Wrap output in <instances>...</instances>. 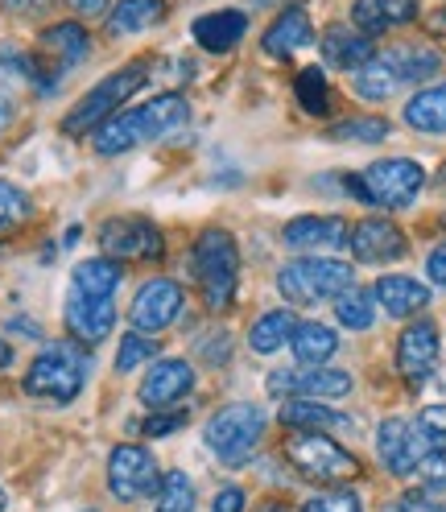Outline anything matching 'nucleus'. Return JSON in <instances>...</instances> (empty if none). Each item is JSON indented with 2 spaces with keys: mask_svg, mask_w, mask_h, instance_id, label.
Returning <instances> with one entry per match:
<instances>
[{
  "mask_svg": "<svg viewBox=\"0 0 446 512\" xmlns=\"http://www.w3.org/2000/svg\"><path fill=\"white\" fill-rule=\"evenodd\" d=\"M25 215H29V195H25L21 186H13V182L0 178V232L17 228Z\"/></svg>",
  "mask_w": 446,
  "mask_h": 512,
  "instance_id": "nucleus-38",
  "label": "nucleus"
},
{
  "mask_svg": "<svg viewBox=\"0 0 446 512\" xmlns=\"http://www.w3.org/2000/svg\"><path fill=\"white\" fill-rule=\"evenodd\" d=\"M42 54L54 62V71H71L91 54V38L79 21H58L42 34Z\"/></svg>",
  "mask_w": 446,
  "mask_h": 512,
  "instance_id": "nucleus-23",
  "label": "nucleus"
},
{
  "mask_svg": "<svg viewBox=\"0 0 446 512\" xmlns=\"http://www.w3.org/2000/svg\"><path fill=\"white\" fill-rule=\"evenodd\" d=\"M413 430H418L426 451H438V446H446V405H426L418 418H413Z\"/></svg>",
  "mask_w": 446,
  "mask_h": 512,
  "instance_id": "nucleus-37",
  "label": "nucleus"
},
{
  "mask_svg": "<svg viewBox=\"0 0 446 512\" xmlns=\"http://www.w3.org/2000/svg\"><path fill=\"white\" fill-rule=\"evenodd\" d=\"M372 302L389 318H409V314H418V310L430 306V290L422 281L405 277V273H385L372 285Z\"/></svg>",
  "mask_w": 446,
  "mask_h": 512,
  "instance_id": "nucleus-19",
  "label": "nucleus"
},
{
  "mask_svg": "<svg viewBox=\"0 0 446 512\" xmlns=\"http://www.w3.org/2000/svg\"><path fill=\"white\" fill-rule=\"evenodd\" d=\"M385 512H405V508H401V504H389V508H385Z\"/></svg>",
  "mask_w": 446,
  "mask_h": 512,
  "instance_id": "nucleus-52",
  "label": "nucleus"
},
{
  "mask_svg": "<svg viewBox=\"0 0 446 512\" xmlns=\"http://www.w3.org/2000/svg\"><path fill=\"white\" fill-rule=\"evenodd\" d=\"M397 504H401L405 512H446V504L434 500V496H426V492H405Z\"/></svg>",
  "mask_w": 446,
  "mask_h": 512,
  "instance_id": "nucleus-43",
  "label": "nucleus"
},
{
  "mask_svg": "<svg viewBox=\"0 0 446 512\" xmlns=\"http://www.w3.org/2000/svg\"><path fill=\"white\" fill-rule=\"evenodd\" d=\"M347 244H352V256L364 265H389L405 256V236L397 223L389 219H360L356 228H347Z\"/></svg>",
  "mask_w": 446,
  "mask_h": 512,
  "instance_id": "nucleus-13",
  "label": "nucleus"
},
{
  "mask_svg": "<svg viewBox=\"0 0 446 512\" xmlns=\"http://www.w3.org/2000/svg\"><path fill=\"white\" fill-rule=\"evenodd\" d=\"M405 124L418 128L426 137H446V83L422 87L413 100L405 104Z\"/></svg>",
  "mask_w": 446,
  "mask_h": 512,
  "instance_id": "nucleus-27",
  "label": "nucleus"
},
{
  "mask_svg": "<svg viewBox=\"0 0 446 512\" xmlns=\"http://www.w3.org/2000/svg\"><path fill=\"white\" fill-rule=\"evenodd\" d=\"M145 83H149V67H145V62H129V67L112 71L108 79L95 83V87L83 95V100L67 112V120H62V133H67V137L95 133V128H100L108 116H116L120 104L133 100V95H137Z\"/></svg>",
  "mask_w": 446,
  "mask_h": 512,
  "instance_id": "nucleus-5",
  "label": "nucleus"
},
{
  "mask_svg": "<svg viewBox=\"0 0 446 512\" xmlns=\"http://www.w3.org/2000/svg\"><path fill=\"white\" fill-rule=\"evenodd\" d=\"M190 273H195V285L203 294L207 310H232L236 302V281H240V252L232 232L223 228H207L199 232L195 248H190Z\"/></svg>",
  "mask_w": 446,
  "mask_h": 512,
  "instance_id": "nucleus-2",
  "label": "nucleus"
},
{
  "mask_svg": "<svg viewBox=\"0 0 446 512\" xmlns=\"http://www.w3.org/2000/svg\"><path fill=\"white\" fill-rule=\"evenodd\" d=\"M71 290L112 298L120 290V265L108 261V256H91V261H79L75 273H71Z\"/></svg>",
  "mask_w": 446,
  "mask_h": 512,
  "instance_id": "nucleus-30",
  "label": "nucleus"
},
{
  "mask_svg": "<svg viewBox=\"0 0 446 512\" xmlns=\"http://www.w3.org/2000/svg\"><path fill=\"white\" fill-rule=\"evenodd\" d=\"M426 277H430L434 285H446V240L430 248V256H426Z\"/></svg>",
  "mask_w": 446,
  "mask_h": 512,
  "instance_id": "nucleus-44",
  "label": "nucleus"
},
{
  "mask_svg": "<svg viewBox=\"0 0 446 512\" xmlns=\"http://www.w3.org/2000/svg\"><path fill=\"white\" fill-rule=\"evenodd\" d=\"M380 62L389 67L393 83L397 87H409V83H426L442 71V58L430 50V46H397V50H385Z\"/></svg>",
  "mask_w": 446,
  "mask_h": 512,
  "instance_id": "nucleus-24",
  "label": "nucleus"
},
{
  "mask_svg": "<svg viewBox=\"0 0 446 512\" xmlns=\"http://www.w3.org/2000/svg\"><path fill=\"white\" fill-rule=\"evenodd\" d=\"M244 488H236V484H228V488H219L215 492V500H211V512H244Z\"/></svg>",
  "mask_w": 446,
  "mask_h": 512,
  "instance_id": "nucleus-42",
  "label": "nucleus"
},
{
  "mask_svg": "<svg viewBox=\"0 0 446 512\" xmlns=\"http://www.w3.org/2000/svg\"><path fill=\"white\" fill-rule=\"evenodd\" d=\"M418 475H422V484L430 492H442L446 488V446H438V451H426L418 459Z\"/></svg>",
  "mask_w": 446,
  "mask_h": 512,
  "instance_id": "nucleus-41",
  "label": "nucleus"
},
{
  "mask_svg": "<svg viewBox=\"0 0 446 512\" xmlns=\"http://www.w3.org/2000/svg\"><path fill=\"white\" fill-rule=\"evenodd\" d=\"M376 451H380V463H385L393 475L405 479V475L418 471V459L426 455V446H422L418 430H413V422H405V418H389V422H380Z\"/></svg>",
  "mask_w": 446,
  "mask_h": 512,
  "instance_id": "nucleus-17",
  "label": "nucleus"
},
{
  "mask_svg": "<svg viewBox=\"0 0 446 512\" xmlns=\"http://www.w3.org/2000/svg\"><path fill=\"white\" fill-rule=\"evenodd\" d=\"M162 17H166V0H116V9L108 13V34L116 38L145 34Z\"/></svg>",
  "mask_w": 446,
  "mask_h": 512,
  "instance_id": "nucleus-28",
  "label": "nucleus"
},
{
  "mask_svg": "<svg viewBox=\"0 0 446 512\" xmlns=\"http://www.w3.org/2000/svg\"><path fill=\"white\" fill-rule=\"evenodd\" d=\"M9 364H13V347L0 343V368H9Z\"/></svg>",
  "mask_w": 446,
  "mask_h": 512,
  "instance_id": "nucleus-47",
  "label": "nucleus"
},
{
  "mask_svg": "<svg viewBox=\"0 0 446 512\" xmlns=\"http://www.w3.org/2000/svg\"><path fill=\"white\" fill-rule=\"evenodd\" d=\"M335 318L347 327V331H368L372 327V318H376V302H372V294H364V290H343L339 298H335Z\"/></svg>",
  "mask_w": 446,
  "mask_h": 512,
  "instance_id": "nucleus-32",
  "label": "nucleus"
},
{
  "mask_svg": "<svg viewBox=\"0 0 446 512\" xmlns=\"http://www.w3.org/2000/svg\"><path fill=\"white\" fill-rule=\"evenodd\" d=\"M157 459L137 442H124L108 455V488L120 504H133L141 496H153L157 492Z\"/></svg>",
  "mask_w": 446,
  "mask_h": 512,
  "instance_id": "nucleus-10",
  "label": "nucleus"
},
{
  "mask_svg": "<svg viewBox=\"0 0 446 512\" xmlns=\"http://www.w3.org/2000/svg\"><path fill=\"white\" fill-rule=\"evenodd\" d=\"M331 137L335 141H356V145H380L389 137V120H380V116H352V120L335 124Z\"/></svg>",
  "mask_w": 446,
  "mask_h": 512,
  "instance_id": "nucleus-35",
  "label": "nucleus"
},
{
  "mask_svg": "<svg viewBox=\"0 0 446 512\" xmlns=\"http://www.w3.org/2000/svg\"><path fill=\"white\" fill-rule=\"evenodd\" d=\"M157 512H190L195 508V484L186 479V471H170L157 479Z\"/></svg>",
  "mask_w": 446,
  "mask_h": 512,
  "instance_id": "nucleus-33",
  "label": "nucleus"
},
{
  "mask_svg": "<svg viewBox=\"0 0 446 512\" xmlns=\"http://www.w3.org/2000/svg\"><path fill=\"white\" fill-rule=\"evenodd\" d=\"M413 17H418V0H356L352 5V25L368 38L393 25H409Z\"/></svg>",
  "mask_w": 446,
  "mask_h": 512,
  "instance_id": "nucleus-22",
  "label": "nucleus"
},
{
  "mask_svg": "<svg viewBox=\"0 0 446 512\" xmlns=\"http://www.w3.org/2000/svg\"><path fill=\"white\" fill-rule=\"evenodd\" d=\"M195 42L207 50V54H228L244 42L248 34V17L240 9H215V13H203L195 25H190Z\"/></svg>",
  "mask_w": 446,
  "mask_h": 512,
  "instance_id": "nucleus-20",
  "label": "nucleus"
},
{
  "mask_svg": "<svg viewBox=\"0 0 446 512\" xmlns=\"http://www.w3.org/2000/svg\"><path fill=\"white\" fill-rule=\"evenodd\" d=\"M438 327L430 318H418V323H409L397 339V372L409 380V384H422L434 364H438Z\"/></svg>",
  "mask_w": 446,
  "mask_h": 512,
  "instance_id": "nucleus-14",
  "label": "nucleus"
},
{
  "mask_svg": "<svg viewBox=\"0 0 446 512\" xmlns=\"http://www.w3.org/2000/svg\"><path fill=\"white\" fill-rule=\"evenodd\" d=\"M356 285L352 265L331 261V256H302V261H290L277 273V290L281 298H290L294 306H314V302H331L343 290Z\"/></svg>",
  "mask_w": 446,
  "mask_h": 512,
  "instance_id": "nucleus-6",
  "label": "nucleus"
},
{
  "mask_svg": "<svg viewBox=\"0 0 446 512\" xmlns=\"http://www.w3.org/2000/svg\"><path fill=\"white\" fill-rule=\"evenodd\" d=\"M67 327L79 343H100L108 339V331L116 327V302L112 298H100V294H83V290H71L67 294Z\"/></svg>",
  "mask_w": 446,
  "mask_h": 512,
  "instance_id": "nucleus-15",
  "label": "nucleus"
},
{
  "mask_svg": "<svg viewBox=\"0 0 446 512\" xmlns=\"http://www.w3.org/2000/svg\"><path fill=\"white\" fill-rule=\"evenodd\" d=\"M100 248L108 261H162L166 240L157 232V223L141 215H120L100 228Z\"/></svg>",
  "mask_w": 446,
  "mask_h": 512,
  "instance_id": "nucleus-9",
  "label": "nucleus"
},
{
  "mask_svg": "<svg viewBox=\"0 0 446 512\" xmlns=\"http://www.w3.org/2000/svg\"><path fill=\"white\" fill-rule=\"evenodd\" d=\"M285 455H290L294 471L310 484H347L360 463L352 451H343V446L323 434V430H294L290 442H285Z\"/></svg>",
  "mask_w": 446,
  "mask_h": 512,
  "instance_id": "nucleus-8",
  "label": "nucleus"
},
{
  "mask_svg": "<svg viewBox=\"0 0 446 512\" xmlns=\"http://www.w3.org/2000/svg\"><path fill=\"white\" fill-rule=\"evenodd\" d=\"M269 393L273 397H302V401H335L352 393V376L339 368H298V372H273L269 376Z\"/></svg>",
  "mask_w": 446,
  "mask_h": 512,
  "instance_id": "nucleus-11",
  "label": "nucleus"
},
{
  "mask_svg": "<svg viewBox=\"0 0 446 512\" xmlns=\"http://www.w3.org/2000/svg\"><path fill=\"white\" fill-rule=\"evenodd\" d=\"M67 5H71L75 13H83V17H100V13H108V0H67Z\"/></svg>",
  "mask_w": 446,
  "mask_h": 512,
  "instance_id": "nucleus-46",
  "label": "nucleus"
},
{
  "mask_svg": "<svg viewBox=\"0 0 446 512\" xmlns=\"http://www.w3.org/2000/svg\"><path fill=\"white\" fill-rule=\"evenodd\" d=\"M426 186V170L413 162V157H385V162H372L360 174L347 178V190L368 203V207H385V211H401L422 195Z\"/></svg>",
  "mask_w": 446,
  "mask_h": 512,
  "instance_id": "nucleus-4",
  "label": "nucleus"
},
{
  "mask_svg": "<svg viewBox=\"0 0 446 512\" xmlns=\"http://www.w3.org/2000/svg\"><path fill=\"white\" fill-rule=\"evenodd\" d=\"M290 347H294V360L302 368H314V364H327L339 351V335L323 323H298L290 335Z\"/></svg>",
  "mask_w": 446,
  "mask_h": 512,
  "instance_id": "nucleus-29",
  "label": "nucleus"
},
{
  "mask_svg": "<svg viewBox=\"0 0 446 512\" xmlns=\"http://www.w3.org/2000/svg\"><path fill=\"white\" fill-rule=\"evenodd\" d=\"M376 58V42L360 29H343V25H331L323 34V62L327 67H339V71H360Z\"/></svg>",
  "mask_w": 446,
  "mask_h": 512,
  "instance_id": "nucleus-21",
  "label": "nucleus"
},
{
  "mask_svg": "<svg viewBox=\"0 0 446 512\" xmlns=\"http://www.w3.org/2000/svg\"><path fill=\"white\" fill-rule=\"evenodd\" d=\"M434 29H438V34H446V9H442V13L434 17Z\"/></svg>",
  "mask_w": 446,
  "mask_h": 512,
  "instance_id": "nucleus-49",
  "label": "nucleus"
},
{
  "mask_svg": "<svg viewBox=\"0 0 446 512\" xmlns=\"http://www.w3.org/2000/svg\"><path fill=\"white\" fill-rule=\"evenodd\" d=\"M294 327H298V318L290 310H269V314H261L257 323H252L248 347L257 351V356H273V351L285 347V339L294 335Z\"/></svg>",
  "mask_w": 446,
  "mask_h": 512,
  "instance_id": "nucleus-31",
  "label": "nucleus"
},
{
  "mask_svg": "<svg viewBox=\"0 0 446 512\" xmlns=\"http://www.w3.org/2000/svg\"><path fill=\"white\" fill-rule=\"evenodd\" d=\"M5 504H9V496H5V488H0V512H5Z\"/></svg>",
  "mask_w": 446,
  "mask_h": 512,
  "instance_id": "nucleus-51",
  "label": "nucleus"
},
{
  "mask_svg": "<svg viewBox=\"0 0 446 512\" xmlns=\"http://www.w3.org/2000/svg\"><path fill=\"white\" fill-rule=\"evenodd\" d=\"M87 351L75 347V343H50L42 347L34 364L25 372V393L38 397V401H50V405H71L83 384H87Z\"/></svg>",
  "mask_w": 446,
  "mask_h": 512,
  "instance_id": "nucleus-3",
  "label": "nucleus"
},
{
  "mask_svg": "<svg viewBox=\"0 0 446 512\" xmlns=\"http://www.w3.org/2000/svg\"><path fill=\"white\" fill-rule=\"evenodd\" d=\"M314 42V25L306 17V9H285L265 34V54L269 58H294L298 50H306Z\"/></svg>",
  "mask_w": 446,
  "mask_h": 512,
  "instance_id": "nucleus-26",
  "label": "nucleus"
},
{
  "mask_svg": "<svg viewBox=\"0 0 446 512\" xmlns=\"http://www.w3.org/2000/svg\"><path fill=\"white\" fill-rule=\"evenodd\" d=\"M190 120V104L182 95H157V100L141 104V108H129V112H116L108 116L100 128H95V153L104 157H116V153H129L137 145H149V141H162V137H174L182 133Z\"/></svg>",
  "mask_w": 446,
  "mask_h": 512,
  "instance_id": "nucleus-1",
  "label": "nucleus"
},
{
  "mask_svg": "<svg viewBox=\"0 0 446 512\" xmlns=\"http://www.w3.org/2000/svg\"><path fill=\"white\" fill-rule=\"evenodd\" d=\"M190 389H195V368L186 360H157L141 380V405L174 409Z\"/></svg>",
  "mask_w": 446,
  "mask_h": 512,
  "instance_id": "nucleus-16",
  "label": "nucleus"
},
{
  "mask_svg": "<svg viewBox=\"0 0 446 512\" xmlns=\"http://www.w3.org/2000/svg\"><path fill=\"white\" fill-rule=\"evenodd\" d=\"M178 314H182V285L170 281V277H153V281H145L141 290H137V298H133V310H129L133 327L145 331V335L166 331Z\"/></svg>",
  "mask_w": 446,
  "mask_h": 512,
  "instance_id": "nucleus-12",
  "label": "nucleus"
},
{
  "mask_svg": "<svg viewBox=\"0 0 446 512\" xmlns=\"http://www.w3.org/2000/svg\"><path fill=\"white\" fill-rule=\"evenodd\" d=\"M261 512H290V508H285V504H265Z\"/></svg>",
  "mask_w": 446,
  "mask_h": 512,
  "instance_id": "nucleus-50",
  "label": "nucleus"
},
{
  "mask_svg": "<svg viewBox=\"0 0 446 512\" xmlns=\"http://www.w3.org/2000/svg\"><path fill=\"white\" fill-rule=\"evenodd\" d=\"M9 124V100H5V91H0V128Z\"/></svg>",
  "mask_w": 446,
  "mask_h": 512,
  "instance_id": "nucleus-48",
  "label": "nucleus"
},
{
  "mask_svg": "<svg viewBox=\"0 0 446 512\" xmlns=\"http://www.w3.org/2000/svg\"><path fill=\"white\" fill-rule=\"evenodd\" d=\"M294 95H298V104L310 112V116H323L331 108V87H327V75L318 71V67H306L294 83Z\"/></svg>",
  "mask_w": 446,
  "mask_h": 512,
  "instance_id": "nucleus-34",
  "label": "nucleus"
},
{
  "mask_svg": "<svg viewBox=\"0 0 446 512\" xmlns=\"http://www.w3.org/2000/svg\"><path fill=\"white\" fill-rule=\"evenodd\" d=\"M281 426H290V430H323V434L356 430V422L347 418V413H339V409H331L323 401H302V397L281 405Z\"/></svg>",
  "mask_w": 446,
  "mask_h": 512,
  "instance_id": "nucleus-25",
  "label": "nucleus"
},
{
  "mask_svg": "<svg viewBox=\"0 0 446 512\" xmlns=\"http://www.w3.org/2000/svg\"><path fill=\"white\" fill-rule=\"evenodd\" d=\"M9 13H21V17H38V13H46V5L50 0H0Z\"/></svg>",
  "mask_w": 446,
  "mask_h": 512,
  "instance_id": "nucleus-45",
  "label": "nucleus"
},
{
  "mask_svg": "<svg viewBox=\"0 0 446 512\" xmlns=\"http://www.w3.org/2000/svg\"><path fill=\"white\" fill-rule=\"evenodd\" d=\"M157 356V339L145 331H129L116 347V372H137L141 364H153Z\"/></svg>",
  "mask_w": 446,
  "mask_h": 512,
  "instance_id": "nucleus-36",
  "label": "nucleus"
},
{
  "mask_svg": "<svg viewBox=\"0 0 446 512\" xmlns=\"http://www.w3.org/2000/svg\"><path fill=\"white\" fill-rule=\"evenodd\" d=\"M285 248L298 252H323V248H343L347 244V219L339 215H298L281 228Z\"/></svg>",
  "mask_w": 446,
  "mask_h": 512,
  "instance_id": "nucleus-18",
  "label": "nucleus"
},
{
  "mask_svg": "<svg viewBox=\"0 0 446 512\" xmlns=\"http://www.w3.org/2000/svg\"><path fill=\"white\" fill-rule=\"evenodd\" d=\"M182 426H186V413H182V409H153L149 418L141 422V434L166 438V434H174V430H182Z\"/></svg>",
  "mask_w": 446,
  "mask_h": 512,
  "instance_id": "nucleus-40",
  "label": "nucleus"
},
{
  "mask_svg": "<svg viewBox=\"0 0 446 512\" xmlns=\"http://www.w3.org/2000/svg\"><path fill=\"white\" fill-rule=\"evenodd\" d=\"M265 434V409L261 405H223L219 413H211V422L203 430L207 446L215 451V459L223 467H244L248 455L257 451V442Z\"/></svg>",
  "mask_w": 446,
  "mask_h": 512,
  "instance_id": "nucleus-7",
  "label": "nucleus"
},
{
  "mask_svg": "<svg viewBox=\"0 0 446 512\" xmlns=\"http://www.w3.org/2000/svg\"><path fill=\"white\" fill-rule=\"evenodd\" d=\"M302 512H364V504H360V496H356V492L339 488V492H323V496H310Z\"/></svg>",
  "mask_w": 446,
  "mask_h": 512,
  "instance_id": "nucleus-39",
  "label": "nucleus"
}]
</instances>
